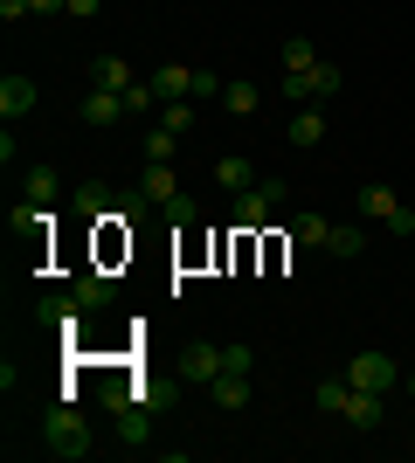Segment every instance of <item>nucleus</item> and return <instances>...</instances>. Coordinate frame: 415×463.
<instances>
[{
    "label": "nucleus",
    "mask_w": 415,
    "mask_h": 463,
    "mask_svg": "<svg viewBox=\"0 0 415 463\" xmlns=\"http://www.w3.org/2000/svg\"><path fill=\"white\" fill-rule=\"evenodd\" d=\"M90 83H98V90H118V97H125L138 77H132V62H125V56H98V62H90Z\"/></svg>",
    "instance_id": "4468645a"
},
{
    "label": "nucleus",
    "mask_w": 415,
    "mask_h": 463,
    "mask_svg": "<svg viewBox=\"0 0 415 463\" xmlns=\"http://www.w3.org/2000/svg\"><path fill=\"white\" fill-rule=\"evenodd\" d=\"M325 235H333L325 214H291V242H297V250H325Z\"/></svg>",
    "instance_id": "2eb2a0df"
},
{
    "label": "nucleus",
    "mask_w": 415,
    "mask_h": 463,
    "mask_svg": "<svg viewBox=\"0 0 415 463\" xmlns=\"http://www.w3.org/2000/svg\"><path fill=\"white\" fill-rule=\"evenodd\" d=\"M138 153H146V159H174V153H180V132H166V125H153Z\"/></svg>",
    "instance_id": "5701e85b"
},
{
    "label": "nucleus",
    "mask_w": 415,
    "mask_h": 463,
    "mask_svg": "<svg viewBox=\"0 0 415 463\" xmlns=\"http://www.w3.org/2000/svg\"><path fill=\"white\" fill-rule=\"evenodd\" d=\"M360 214H367V222H381L388 235H415V208L388 187V180H367V187H360Z\"/></svg>",
    "instance_id": "f03ea898"
},
{
    "label": "nucleus",
    "mask_w": 415,
    "mask_h": 463,
    "mask_svg": "<svg viewBox=\"0 0 415 463\" xmlns=\"http://www.w3.org/2000/svg\"><path fill=\"white\" fill-rule=\"evenodd\" d=\"M401 387H409V394H415V373H409V381H401Z\"/></svg>",
    "instance_id": "473e14b6"
},
{
    "label": "nucleus",
    "mask_w": 415,
    "mask_h": 463,
    "mask_svg": "<svg viewBox=\"0 0 415 463\" xmlns=\"http://www.w3.org/2000/svg\"><path fill=\"white\" fill-rule=\"evenodd\" d=\"M277 208H284V180H257L250 194H236V229L242 235H263Z\"/></svg>",
    "instance_id": "7ed1b4c3"
},
{
    "label": "nucleus",
    "mask_w": 415,
    "mask_h": 463,
    "mask_svg": "<svg viewBox=\"0 0 415 463\" xmlns=\"http://www.w3.org/2000/svg\"><path fill=\"white\" fill-rule=\"evenodd\" d=\"M42 443H49V457H70V463L98 449L90 443V422H83L77 408H49V415H42Z\"/></svg>",
    "instance_id": "f257e3e1"
},
{
    "label": "nucleus",
    "mask_w": 415,
    "mask_h": 463,
    "mask_svg": "<svg viewBox=\"0 0 415 463\" xmlns=\"http://www.w3.org/2000/svg\"><path fill=\"white\" fill-rule=\"evenodd\" d=\"M284 97H291V104H312V70H305V77L284 70Z\"/></svg>",
    "instance_id": "cd10ccee"
},
{
    "label": "nucleus",
    "mask_w": 415,
    "mask_h": 463,
    "mask_svg": "<svg viewBox=\"0 0 415 463\" xmlns=\"http://www.w3.org/2000/svg\"><path fill=\"white\" fill-rule=\"evenodd\" d=\"M125 111H159V90H153V83H132V90H125Z\"/></svg>",
    "instance_id": "a878e982"
},
{
    "label": "nucleus",
    "mask_w": 415,
    "mask_h": 463,
    "mask_svg": "<svg viewBox=\"0 0 415 463\" xmlns=\"http://www.w3.org/2000/svg\"><path fill=\"white\" fill-rule=\"evenodd\" d=\"M409 449H415V429H409Z\"/></svg>",
    "instance_id": "72a5a7b5"
},
{
    "label": "nucleus",
    "mask_w": 415,
    "mask_h": 463,
    "mask_svg": "<svg viewBox=\"0 0 415 463\" xmlns=\"http://www.w3.org/2000/svg\"><path fill=\"white\" fill-rule=\"evenodd\" d=\"M104 0H70V14H98Z\"/></svg>",
    "instance_id": "2f4dec72"
},
{
    "label": "nucleus",
    "mask_w": 415,
    "mask_h": 463,
    "mask_svg": "<svg viewBox=\"0 0 415 463\" xmlns=\"http://www.w3.org/2000/svg\"><path fill=\"white\" fill-rule=\"evenodd\" d=\"M318 138H325V111H318V104H305V111L291 118V146H318Z\"/></svg>",
    "instance_id": "6ab92c4d"
},
{
    "label": "nucleus",
    "mask_w": 415,
    "mask_h": 463,
    "mask_svg": "<svg viewBox=\"0 0 415 463\" xmlns=\"http://www.w3.org/2000/svg\"><path fill=\"white\" fill-rule=\"evenodd\" d=\"M346 394H354V381H346V373H333V381L312 387V402L325 408V415H346Z\"/></svg>",
    "instance_id": "f3484780"
},
{
    "label": "nucleus",
    "mask_w": 415,
    "mask_h": 463,
    "mask_svg": "<svg viewBox=\"0 0 415 463\" xmlns=\"http://www.w3.org/2000/svg\"><path fill=\"white\" fill-rule=\"evenodd\" d=\"M257 104H263V90L250 77H236L229 90H222V111H236V118H257Z\"/></svg>",
    "instance_id": "dca6fc26"
},
{
    "label": "nucleus",
    "mask_w": 415,
    "mask_h": 463,
    "mask_svg": "<svg viewBox=\"0 0 415 463\" xmlns=\"http://www.w3.org/2000/svg\"><path fill=\"white\" fill-rule=\"evenodd\" d=\"M77 111H83V125H118V118H132V111H125V97H118V90H98V83L83 90Z\"/></svg>",
    "instance_id": "0eeeda50"
},
{
    "label": "nucleus",
    "mask_w": 415,
    "mask_h": 463,
    "mask_svg": "<svg viewBox=\"0 0 415 463\" xmlns=\"http://www.w3.org/2000/svg\"><path fill=\"white\" fill-rule=\"evenodd\" d=\"M346 381H354L360 394H388V387H401V367L388 360V353H354V367H346Z\"/></svg>",
    "instance_id": "20e7f679"
},
{
    "label": "nucleus",
    "mask_w": 415,
    "mask_h": 463,
    "mask_svg": "<svg viewBox=\"0 0 415 463\" xmlns=\"http://www.w3.org/2000/svg\"><path fill=\"white\" fill-rule=\"evenodd\" d=\"M208 402L229 408V415H236V408H250V373H215V381H208Z\"/></svg>",
    "instance_id": "f8f14e48"
},
{
    "label": "nucleus",
    "mask_w": 415,
    "mask_h": 463,
    "mask_svg": "<svg viewBox=\"0 0 415 463\" xmlns=\"http://www.w3.org/2000/svg\"><path fill=\"white\" fill-rule=\"evenodd\" d=\"M360 250H367V235H360L354 222H333V235H325V256H346V263H354Z\"/></svg>",
    "instance_id": "a211bd4d"
},
{
    "label": "nucleus",
    "mask_w": 415,
    "mask_h": 463,
    "mask_svg": "<svg viewBox=\"0 0 415 463\" xmlns=\"http://www.w3.org/2000/svg\"><path fill=\"white\" fill-rule=\"evenodd\" d=\"M21 111H35V77H14V70H7V77H0V118L14 125Z\"/></svg>",
    "instance_id": "1a4fd4ad"
},
{
    "label": "nucleus",
    "mask_w": 415,
    "mask_h": 463,
    "mask_svg": "<svg viewBox=\"0 0 415 463\" xmlns=\"http://www.w3.org/2000/svg\"><path fill=\"white\" fill-rule=\"evenodd\" d=\"M222 90H229V83H222L215 70H194V97H222Z\"/></svg>",
    "instance_id": "c85d7f7f"
},
{
    "label": "nucleus",
    "mask_w": 415,
    "mask_h": 463,
    "mask_svg": "<svg viewBox=\"0 0 415 463\" xmlns=\"http://www.w3.org/2000/svg\"><path fill=\"white\" fill-rule=\"evenodd\" d=\"M159 214H166V222H174V229H194V222H201V208H194V194H174V201H166V208H159Z\"/></svg>",
    "instance_id": "b1692460"
},
{
    "label": "nucleus",
    "mask_w": 415,
    "mask_h": 463,
    "mask_svg": "<svg viewBox=\"0 0 415 463\" xmlns=\"http://www.w3.org/2000/svg\"><path fill=\"white\" fill-rule=\"evenodd\" d=\"M146 83L159 90V104H180V97H194V70H180V62H159Z\"/></svg>",
    "instance_id": "9d476101"
},
{
    "label": "nucleus",
    "mask_w": 415,
    "mask_h": 463,
    "mask_svg": "<svg viewBox=\"0 0 415 463\" xmlns=\"http://www.w3.org/2000/svg\"><path fill=\"white\" fill-rule=\"evenodd\" d=\"M35 14H70V0H35Z\"/></svg>",
    "instance_id": "7c9ffc66"
},
{
    "label": "nucleus",
    "mask_w": 415,
    "mask_h": 463,
    "mask_svg": "<svg viewBox=\"0 0 415 463\" xmlns=\"http://www.w3.org/2000/svg\"><path fill=\"white\" fill-rule=\"evenodd\" d=\"M222 373V346H208V339H201V346H180V381L187 387H208Z\"/></svg>",
    "instance_id": "39448f33"
},
{
    "label": "nucleus",
    "mask_w": 415,
    "mask_h": 463,
    "mask_svg": "<svg viewBox=\"0 0 415 463\" xmlns=\"http://www.w3.org/2000/svg\"><path fill=\"white\" fill-rule=\"evenodd\" d=\"M138 187H146V201L153 208H166L180 194V174H174V159H146V174H138Z\"/></svg>",
    "instance_id": "423d86ee"
},
{
    "label": "nucleus",
    "mask_w": 415,
    "mask_h": 463,
    "mask_svg": "<svg viewBox=\"0 0 415 463\" xmlns=\"http://www.w3.org/2000/svg\"><path fill=\"white\" fill-rule=\"evenodd\" d=\"M21 14H35V0H0V21H7V28H14Z\"/></svg>",
    "instance_id": "c756f323"
},
{
    "label": "nucleus",
    "mask_w": 415,
    "mask_h": 463,
    "mask_svg": "<svg viewBox=\"0 0 415 463\" xmlns=\"http://www.w3.org/2000/svg\"><path fill=\"white\" fill-rule=\"evenodd\" d=\"M346 422L354 429H381L388 422V394H360L354 387V394H346Z\"/></svg>",
    "instance_id": "ddd939ff"
},
{
    "label": "nucleus",
    "mask_w": 415,
    "mask_h": 463,
    "mask_svg": "<svg viewBox=\"0 0 415 463\" xmlns=\"http://www.w3.org/2000/svg\"><path fill=\"white\" fill-rule=\"evenodd\" d=\"M250 367H257V353H250V346H222V373H250Z\"/></svg>",
    "instance_id": "bb28decb"
},
{
    "label": "nucleus",
    "mask_w": 415,
    "mask_h": 463,
    "mask_svg": "<svg viewBox=\"0 0 415 463\" xmlns=\"http://www.w3.org/2000/svg\"><path fill=\"white\" fill-rule=\"evenodd\" d=\"M339 83H346V77H339V62H318V70H312V104H333Z\"/></svg>",
    "instance_id": "412c9836"
},
{
    "label": "nucleus",
    "mask_w": 415,
    "mask_h": 463,
    "mask_svg": "<svg viewBox=\"0 0 415 463\" xmlns=\"http://www.w3.org/2000/svg\"><path fill=\"white\" fill-rule=\"evenodd\" d=\"M70 298H77L83 311H104L111 298H118V284H111L104 270H83V277H70Z\"/></svg>",
    "instance_id": "6e6552de"
},
{
    "label": "nucleus",
    "mask_w": 415,
    "mask_h": 463,
    "mask_svg": "<svg viewBox=\"0 0 415 463\" xmlns=\"http://www.w3.org/2000/svg\"><path fill=\"white\" fill-rule=\"evenodd\" d=\"M284 70H297V77H305V70H318V49H312L305 35H291V42H284Z\"/></svg>",
    "instance_id": "4be33fe9"
},
{
    "label": "nucleus",
    "mask_w": 415,
    "mask_h": 463,
    "mask_svg": "<svg viewBox=\"0 0 415 463\" xmlns=\"http://www.w3.org/2000/svg\"><path fill=\"white\" fill-rule=\"evenodd\" d=\"M21 194H28V201H42V208H49V201H56V194H62V180L49 174V166H35V174L21 180Z\"/></svg>",
    "instance_id": "aec40b11"
},
{
    "label": "nucleus",
    "mask_w": 415,
    "mask_h": 463,
    "mask_svg": "<svg viewBox=\"0 0 415 463\" xmlns=\"http://www.w3.org/2000/svg\"><path fill=\"white\" fill-rule=\"evenodd\" d=\"M215 187L229 194V201H236V194H250V187H257V166H250V159H242V153L215 159Z\"/></svg>",
    "instance_id": "9b49d317"
},
{
    "label": "nucleus",
    "mask_w": 415,
    "mask_h": 463,
    "mask_svg": "<svg viewBox=\"0 0 415 463\" xmlns=\"http://www.w3.org/2000/svg\"><path fill=\"white\" fill-rule=\"evenodd\" d=\"M159 125H166V132H194V111H187V97H180V104H159Z\"/></svg>",
    "instance_id": "393cba45"
}]
</instances>
